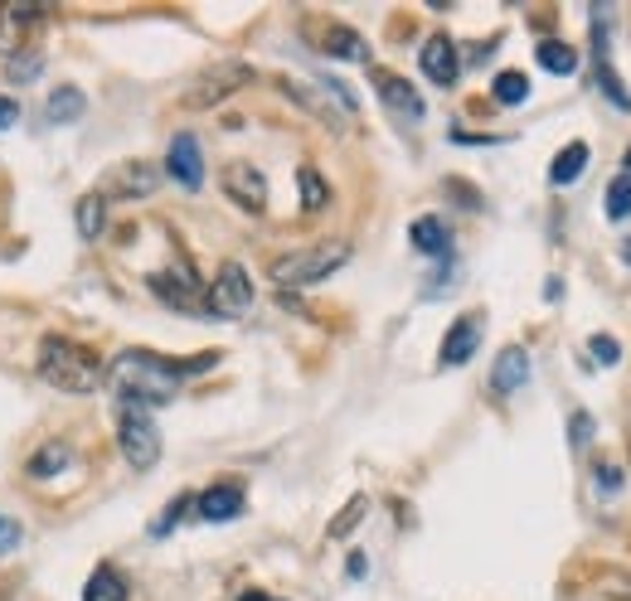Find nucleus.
<instances>
[{
    "label": "nucleus",
    "mask_w": 631,
    "mask_h": 601,
    "mask_svg": "<svg viewBox=\"0 0 631 601\" xmlns=\"http://www.w3.org/2000/svg\"><path fill=\"white\" fill-rule=\"evenodd\" d=\"M20 538H24V529H20V524H15V519H6V514H0V558H6V554H15V548H20Z\"/></svg>",
    "instance_id": "nucleus-36"
},
{
    "label": "nucleus",
    "mask_w": 631,
    "mask_h": 601,
    "mask_svg": "<svg viewBox=\"0 0 631 601\" xmlns=\"http://www.w3.org/2000/svg\"><path fill=\"white\" fill-rule=\"evenodd\" d=\"M194 509H200V519H210V524L238 519L243 514V490L238 485H210L200 500H194Z\"/></svg>",
    "instance_id": "nucleus-16"
},
{
    "label": "nucleus",
    "mask_w": 631,
    "mask_h": 601,
    "mask_svg": "<svg viewBox=\"0 0 631 601\" xmlns=\"http://www.w3.org/2000/svg\"><path fill=\"white\" fill-rule=\"evenodd\" d=\"M582 170H588V146L574 141L558 151V161L549 165V180L554 185H574V180H582Z\"/></svg>",
    "instance_id": "nucleus-22"
},
{
    "label": "nucleus",
    "mask_w": 631,
    "mask_h": 601,
    "mask_svg": "<svg viewBox=\"0 0 631 601\" xmlns=\"http://www.w3.org/2000/svg\"><path fill=\"white\" fill-rule=\"evenodd\" d=\"M190 505H194V500H190V495L170 500V509H165V514H161V519H156V524H151V534H156V538H161V534H170V529H175V524H180V514H185Z\"/></svg>",
    "instance_id": "nucleus-33"
},
{
    "label": "nucleus",
    "mask_w": 631,
    "mask_h": 601,
    "mask_svg": "<svg viewBox=\"0 0 631 601\" xmlns=\"http://www.w3.org/2000/svg\"><path fill=\"white\" fill-rule=\"evenodd\" d=\"M151 287H156V297H165L170 305H194V297H200V281H194V272H185V267H175V281L165 272H156Z\"/></svg>",
    "instance_id": "nucleus-20"
},
{
    "label": "nucleus",
    "mask_w": 631,
    "mask_h": 601,
    "mask_svg": "<svg viewBox=\"0 0 631 601\" xmlns=\"http://www.w3.org/2000/svg\"><path fill=\"white\" fill-rule=\"evenodd\" d=\"M204 305L218 321H238V315L253 311V277L243 272V262H224L214 277V287L204 291Z\"/></svg>",
    "instance_id": "nucleus-6"
},
{
    "label": "nucleus",
    "mask_w": 631,
    "mask_h": 601,
    "mask_svg": "<svg viewBox=\"0 0 631 601\" xmlns=\"http://www.w3.org/2000/svg\"><path fill=\"white\" fill-rule=\"evenodd\" d=\"M418 64H423V78H432L437 88H452L457 83V44L447 40V34H428Z\"/></svg>",
    "instance_id": "nucleus-12"
},
{
    "label": "nucleus",
    "mask_w": 631,
    "mask_h": 601,
    "mask_svg": "<svg viewBox=\"0 0 631 601\" xmlns=\"http://www.w3.org/2000/svg\"><path fill=\"white\" fill-rule=\"evenodd\" d=\"M282 88L297 97L301 107H311L321 121H335V127H350V117H355V97H350L345 83H335V78H311V83H297V78H287Z\"/></svg>",
    "instance_id": "nucleus-5"
},
{
    "label": "nucleus",
    "mask_w": 631,
    "mask_h": 601,
    "mask_svg": "<svg viewBox=\"0 0 631 601\" xmlns=\"http://www.w3.org/2000/svg\"><path fill=\"white\" fill-rule=\"evenodd\" d=\"M491 93H495V103H501V107H520L530 97V78L510 68V73H501V78L491 83Z\"/></svg>",
    "instance_id": "nucleus-28"
},
{
    "label": "nucleus",
    "mask_w": 631,
    "mask_h": 601,
    "mask_svg": "<svg viewBox=\"0 0 631 601\" xmlns=\"http://www.w3.org/2000/svg\"><path fill=\"white\" fill-rule=\"evenodd\" d=\"M627 214H631V151H627L622 175L607 185V218H627Z\"/></svg>",
    "instance_id": "nucleus-26"
},
{
    "label": "nucleus",
    "mask_w": 631,
    "mask_h": 601,
    "mask_svg": "<svg viewBox=\"0 0 631 601\" xmlns=\"http://www.w3.org/2000/svg\"><path fill=\"white\" fill-rule=\"evenodd\" d=\"M156 185H161V170L146 161H127L107 175V185L97 194H103V200H146V194H156Z\"/></svg>",
    "instance_id": "nucleus-10"
},
{
    "label": "nucleus",
    "mask_w": 631,
    "mask_h": 601,
    "mask_svg": "<svg viewBox=\"0 0 631 601\" xmlns=\"http://www.w3.org/2000/svg\"><path fill=\"white\" fill-rule=\"evenodd\" d=\"M103 224H107V200L97 190L83 194V200H78V233H83V238H97Z\"/></svg>",
    "instance_id": "nucleus-25"
},
{
    "label": "nucleus",
    "mask_w": 631,
    "mask_h": 601,
    "mask_svg": "<svg viewBox=\"0 0 631 601\" xmlns=\"http://www.w3.org/2000/svg\"><path fill=\"white\" fill-rule=\"evenodd\" d=\"M83 112H88V97H83L78 88H68V83L49 93V103H44V117L54 121V127H73Z\"/></svg>",
    "instance_id": "nucleus-18"
},
{
    "label": "nucleus",
    "mask_w": 631,
    "mask_h": 601,
    "mask_svg": "<svg viewBox=\"0 0 631 601\" xmlns=\"http://www.w3.org/2000/svg\"><path fill=\"white\" fill-rule=\"evenodd\" d=\"M588 354H592V364H602V369H607V364L622 359V345H617L612 335H592L588 340Z\"/></svg>",
    "instance_id": "nucleus-31"
},
{
    "label": "nucleus",
    "mask_w": 631,
    "mask_h": 601,
    "mask_svg": "<svg viewBox=\"0 0 631 601\" xmlns=\"http://www.w3.org/2000/svg\"><path fill=\"white\" fill-rule=\"evenodd\" d=\"M325 204H331V185H325V180L307 165V170H301V208H311V214H316V208H325Z\"/></svg>",
    "instance_id": "nucleus-30"
},
{
    "label": "nucleus",
    "mask_w": 631,
    "mask_h": 601,
    "mask_svg": "<svg viewBox=\"0 0 631 601\" xmlns=\"http://www.w3.org/2000/svg\"><path fill=\"white\" fill-rule=\"evenodd\" d=\"M117 447L127 465H137V471H151L156 461H161V427L151 422V412L137 408V403H121L117 412Z\"/></svg>",
    "instance_id": "nucleus-4"
},
{
    "label": "nucleus",
    "mask_w": 631,
    "mask_h": 601,
    "mask_svg": "<svg viewBox=\"0 0 631 601\" xmlns=\"http://www.w3.org/2000/svg\"><path fill=\"white\" fill-rule=\"evenodd\" d=\"M481 330H485L481 315H461V321L447 330V340H442V369H457V364H467L471 354L481 350Z\"/></svg>",
    "instance_id": "nucleus-14"
},
{
    "label": "nucleus",
    "mask_w": 631,
    "mask_h": 601,
    "mask_svg": "<svg viewBox=\"0 0 631 601\" xmlns=\"http://www.w3.org/2000/svg\"><path fill=\"white\" fill-rule=\"evenodd\" d=\"M364 509H370V505H364V500H350V509L345 514H340V519L331 524V538H345L350 529H355V524L364 519Z\"/></svg>",
    "instance_id": "nucleus-34"
},
{
    "label": "nucleus",
    "mask_w": 631,
    "mask_h": 601,
    "mask_svg": "<svg viewBox=\"0 0 631 601\" xmlns=\"http://www.w3.org/2000/svg\"><path fill=\"white\" fill-rule=\"evenodd\" d=\"M83 601H127V582H121L117 568H97L88 587H83Z\"/></svg>",
    "instance_id": "nucleus-24"
},
{
    "label": "nucleus",
    "mask_w": 631,
    "mask_h": 601,
    "mask_svg": "<svg viewBox=\"0 0 631 601\" xmlns=\"http://www.w3.org/2000/svg\"><path fill=\"white\" fill-rule=\"evenodd\" d=\"M525 384H530V354L520 350V345L501 350V359H495V369H491V388L501 398H515Z\"/></svg>",
    "instance_id": "nucleus-15"
},
{
    "label": "nucleus",
    "mask_w": 631,
    "mask_h": 601,
    "mask_svg": "<svg viewBox=\"0 0 631 601\" xmlns=\"http://www.w3.org/2000/svg\"><path fill=\"white\" fill-rule=\"evenodd\" d=\"M40 73H44V54H40V49H24V54L10 58L6 78H10V83H20V88H24V83H34Z\"/></svg>",
    "instance_id": "nucleus-29"
},
{
    "label": "nucleus",
    "mask_w": 631,
    "mask_h": 601,
    "mask_svg": "<svg viewBox=\"0 0 631 601\" xmlns=\"http://www.w3.org/2000/svg\"><path fill=\"white\" fill-rule=\"evenodd\" d=\"M622 257H627V262H631V233H627V238H622Z\"/></svg>",
    "instance_id": "nucleus-38"
},
{
    "label": "nucleus",
    "mask_w": 631,
    "mask_h": 601,
    "mask_svg": "<svg viewBox=\"0 0 631 601\" xmlns=\"http://www.w3.org/2000/svg\"><path fill=\"white\" fill-rule=\"evenodd\" d=\"M592 49H598V88L607 93V103H612L617 112H631V97H627V88H622V78L607 68V34H602V30L592 34Z\"/></svg>",
    "instance_id": "nucleus-19"
},
{
    "label": "nucleus",
    "mask_w": 631,
    "mask_h": 601,
    "mask_svg": "<svg viewBox=\"0 0 631 601\" xmlns=\"http://www.w3.org/2000/svg\"><path fill=\"white\" fill-rule=\"evenodd\" d=\"M210 359H200V364H170L161 359V354H151V350H121L113 364H107V378L103 384L113 388V394L121 403H137V408H161V403H175L180 394V384H185V374L194 369H204Z\"/></svg>",
    "instance_id": "nucleus-1"
},
{
    "label": "nucleus",
    "mask_w": 631,
    "mask_h": 601,
    "mask_svg": "<svg viewBox=\"0 0 631 601\" xmlns=\"http://www.w3.org/2000/svg\"><path fill=\"white\" fill-rule=\"evenodd\" d=\"M408 238H413V248H418V253H428V257H452V233H447V224H442V218H437V214L413 218Z\"/></svg>",
    "instance_id": "nucleus-17"
},
{
    "label": "nucleus",
    "mask_w": 631,
    "mask_h": 601,
    "mask_svg": "<svg viewBox=\"0 0 631 601\" xmlns=\"http://www.w3.org/2000/svg\"><path fill=\"white\" fill-rule=\"evenodd\" d=\"M534 58H539V68H549V73H574L578 68V54L568 44H558V40H544L539 49H534Z\"/></svg>",
    "instance_id": "nucleus-27"
},
{
    "label": "nucleus",
    "mask_w": 631,
    "mask_h": 601,
    "mask_svg": "<svg viewBox=\"0 0 631 601\" xmlns=\"http://www.w3.org/2000/svg\"><path fill=\"white\" fill-rule=\"evenodd\" d=\"M568 441H574V447H588V441H592V417L588 412L568 417Z\"/></svg>",
    "instance_id": "nucleus-35"
},
{
    "label": "nucleus",
    "mask_w": 631,
    "mask_h": 601,
    "mask_svg": "<svg viewBox=\"0 0 631 601\" xmlns=\"http://www.w3.org/2000/svg\"><path fill=\"white\" fill-rule=\"evenodd\" d=\"M224 194L238 208H248V214H263V208H267V180H263V170H253L248 161L224 165Z\"/></svg>",
    "instance_id": "nucleus-11"
},
{
    "label": "nucleus",
    "mask_w": 631,
    "mask_h": 601,
    "mask_svg": "<svg viewBox=\"0 0 631 601\" xmlns=\"http://www.w3.org/2000/svg\"><path fill=\"white\" fill-rule=\"evenodd\" d=\"M243 83H253V68L248 64H238V58H228V64H214V68H204L200 78L190 83L185 88V97H180V103L185 107H194V112H200V107H214V103H224L228 93H238Z\"/></svg>",
    "instance_id": "nucleus-7"
},
{
    "label": "nucleus",
    "mask_w": 631,
    "mask_h": 601,
    "mask_svg": "<svg viewBox=\"0 0 631 601\" xmlns=\"http://www.w3.org/2000/svg\"><path fill=\"white\" fill-rule=\"evenodd\" d=\"M15 121H20V107L10 103V97H0V131H10Z\"/></svg>",
    "instance_id": "nucleus-37"
},
{
    "label": "nucleus",
    "mask_w": 631,
    "mask_h": 601,
    "mask_svg": "<svg viewBox=\"0 0 631 601\" xmlns=\"http://www.w3.org/2000/svg\"><path fill=\"white\" fill-rule=\"evenodd\" d=\"M73 465V451L64 447V441H49V447H40L30 457V465H24V471H30V481H49V475H58V471H68Z\"/></svg>",
    "instance_id": "nucleus-21"
},
{
    "label": "nucleus",
    "mask_w": 631,
    "mask_h": 601,
    "mask_svg": "<svg viewBox=\"0 0 631 601\" xmlns=\"http://www.w3.org/2000/svg\"><path fill=\"white\" fill-rule=\"evenodd\" d=\"M243 601H272V597H263V592H248V597H243Z\"/></svg>",
    "instance_id": "nucleus-39"
},
{
    "label": "nucleus",
    "mask_w": 631,
    "mask_h": 601,
    "mask_svg": "<svg viewBox=\"0 0 631 601\" xmlns=\"http://www.w3.org/2000/svg\"><path fill=\"white\" fill-rule=\"evenodd\" d=\"M592 475H598L602 495H617V490H622V465H617V461H598V465H592Z\"/></svg>",
    "instance_id": "nucleus-32"
},
{
    "label": "nucleus",
    "mask_w": 631,
    "mask_h": 601,
    "mask_svg": "<svg viewBox=\"0 0 631 601\" xmlns=\"http://www.w3.org/2000/svg\"><path fill=\"white\" fill-rule=\"evenodd\" d=\"M40 20H44L40 6H15V0H10V6H0V54L15 58L20 44L30 40V30H34Z\"/></svg>",
    "instance_id": "nucleus-13"
},
{
    "label": "nucleus",
    "mask_w": 631,
    "mask_h": 601,
    "mask_svg": "<svg viewBox=\"0 0 631 601\" xmlns=\"http://www.w3.org/2000/svg\"><path fill=\"white\" fill-rule=\"evenodd\" d=\"M350 262V243H316V248H301V253H287L272 262V281L277 287H316L331 272Z\"/></svg>",
    "instance_id": "nucleus-3"
},
{
    "label": "nucleus",
    "mask_w": 631,
    "mask_h": 601,
    "mask_svg": "<svg viewBox=\"0 0 631 601\" xmlns=\"http://www.w3.org/2000/svg\"><path fill=\"white\" fill-rule=\"evenodd\" d=\"M165 175L175 180L180 190H200L204 185V155H200V137H190V131H180V137H170V151H165Z\"/></svg>",
    "instance_id": "nucleus-8"
},
{
    "label": "nucleus",
    "mask_w": 631,
    "mask_h": 601,
    "mask_svg": "<svg viewBox=\"0 0 631 601\" xmlns=\"http://www.w3.org/2000/svg\"><path fill=\"white\" fill-rule=\"evenodd\" d=\"M374 93H379V103H384L398 121H423V117H428V107H423V93L413 88L408 78H398V73H388V68L374 73Z\"/></svg>",
    "instance_id": "nucleus-9"
},
{
    "label": "nucleus",
    "mask_w": 631,
    "mask_h": 601,
    "mask_svg": "<svg viewBox=\"0 0 631 601\" xmlns=\"http://www.w3.org/2000/svg\"><path fill=\"white\" fill-rule=\"evenodd\" d=\"M40 378L49 388H64V394H97L107 369L97 364V354H88L83 345L49 335L40 345Z\"/></svg>",
    "instance_id": "nucleus-2"
},
{
    "label": "nucleus",
    "mask_w": 631,
    "mask_h": 601,
    "mask_svg": "<svg viewBox=\"0 0 631 601\" xmlns=\"http://www.w3.org/2000/svg\"><path fill=\"white\" fill-rule=\"evenodd\" d=\"M321 49L325 54H335V58H350V64H364V58H370V44L360 40L355 30H325V40H321Z\"/></svg>",
    "instance_id": "nucleus-23"
}]
</instances>
